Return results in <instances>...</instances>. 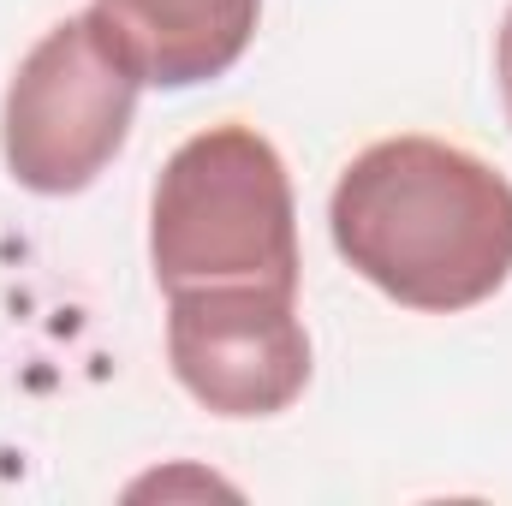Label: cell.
I'll list each match as a JSON object with an SVG mask.
<instances>
[{
    "instance_id": "obj_1",
    "label": "cell",
    "mask_w": 512,
    "mask_h": 506,
    "mask_svg": "<svg viewBox=\"0 0 512 506\" xmlns=\"http://www.w3.org/2000/svg\"><path fill=\"white\" fill-rule=\"evenodd\" d=\"M328 233L393 304L459 316L512 280V179L459 143L387 137L340 173Z\"/></svg>"
},
{
    "instance_id": "obj_2",
    "label": "cell",
    "mask_w": 512,
    "mask_h": 506,
    "mask_svg": "<svg viewBox=\"0 0 512 506\" xmlns=\"http://www.w3.org/2000/svg\"><path fill=\"white\" fill-rule=\"evenodd\" d=\"M149 262L161 292H298V203L280 149L251 126H209L185 137L149 197Z\"/></svg>"
},
{
    "instance_id": "obj_3",
    "label": "cell",
    "mask_w": 512,
    "mask_h": 506,
    "mask_svg": "<svg viewBox=\"0 0 512 506\" xmlns=\"http://www.w3.org/2000/svg\"><path fill=\"white\" fill-rule=\"evenodd\" d=\"M143 72L90 6L60 18L12 72L0 108V155L36 197H72L126 149Z\"/></svg>"
},
{
    "instance_id": "obj_4",
    "label": "cell",
    "mask_w": 512,
    "mask_h": 506,
    "mask_svg": "<svg viewBox=\"0 0 512 506\" xmlns=\"http://www.w3.org/2000/svg\"><path fill=\"white\" fill-rule=\"evenodd\" d=\"M167 358L179 387L215 417H274L310 387L298 292L191 286L167 292Z\"/></svg>"
},
{
    "instance_id": "obj_5",
    "label": "cell",
    "mask_w": 512,
    "mask_h": 506,
    "mask_svg": "<svg viewBox=\"0 0 512 506\" xmlns=\"http://www.w3.org/2000/svg\"><path fill=\"white\" fill-rule=\"evenodd\" d=\"M96 12L126 42L143 84L191 90L245 60L262 0H96Z\"/></svg>"
},
{
    "instance_id": "obj_6",
    "label": "cell",
    "mask_w": 512,
    "mask_h": 506,
    "mask_svg": "<svg viewBox=\"0 0 512 506\" xmlns=\"http://www.w3.org/2000/svg\"><path fill=\"white\" fill-rule=\"evenodd\" d=\"M495 78H501V102H507V120H512V6L501 18V42H495Z\"/></svg>"
}]
</instances>
